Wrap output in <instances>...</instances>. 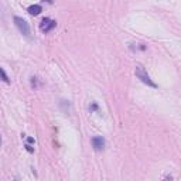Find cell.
Segmentation results:
<instances>
[{"label":"cell","instance_id":"6da1fadb","mask_svg":"<svg viewBox=\"0 0 181 181\" xmlns=\"http://www.w3.org/2000/svg\"><path fill=\"white\" fill-rule=\"evenodd\" d=\"M135 74H136V76L143 82V84H146L147 86H151V88H157V85L153 82V79L150 78V75L147 74V71L144 70L142 65H136V68H135Z\"/></svg>","mask_w":181,"mask_h":181},{"label":"cell","instance_id":"7a4b0ae2","mask_svg":"<svg viewBox=\"0 0 181 181\" xmlns=\"http://www.w3.org/2000/svg\"><path fill=\"white\" fill-rule=\"evenodd\" d=\"M13 21H14V24H16V27L19 28V31L23 34L24 37H27V38L31 37V30H30V26H28V23L26 20L19 17V16H16L13 19Z\"/></svg>","mask_w":181,"mask_h":181},{"label":"cell","instance_id":"3957f363","mask_svg":"<svg viewBox=\"0 0 181 181\" xmlns=\"http://www.w3.org/2000/svg\"><path fill=\"white\" fill-rule=\"evenodd\" d=\"M55 27H57V21H54V20H51V19H48V17L42 19V21L40 23V28H41L42 33H50L51 30H54Z\"/></svg>","mask_w":181,"mask_h":181},{"label":"cell","instance_id":"277c9868","mask_svg":"<svg viewBox=\"0 0 181 181\" xmlns=\"http://www.w3.org/2000/svg\"><path fill=\"white\" fill-rule=\"evenodd\" d=\"M92 146L95 150H103V147H105V139H103L102 136H95V137H92Z\"/></svg>","mask_w":181,"mask_h":181},{"label":"cell","instance_id":"5b68a950","mask_svg":"<svg viewBox=\"0 0 181 181\" xmlns=\"http://www.w3.org/2000/svg\"><path fill=\"white\" fill-rule=\"evenodd\" d=\"M27 11L31 14V16H38V14L42 11V7L40 5H31V6H28Z\"/></svg>","mask_w":181,"mask_h":181},{"label":"cell","instance_id":"8992f818","mask_svg":"<svg viewBox=\"0 0 181 181\" xmlns=\"http://www.w3.org/2000/svg\"><path fill=\"white\" fill-rule=\"evenodd\" d=\"M0 79H2L3 82H6V84H9L10 82L9 76H7V74H6V71L3 70V68H0Z\"/></svg>","mask_w":181,"mask_h":181},{"label":"cell","instance_id":"52a82bcc","mask_svg":"<svg viewBox=\"0 0 181 181\" xmlns=\"http://www.w3.org/2000/svg\"><path fill=\"white\" fill-rule=\"evenodd\" d=\"M26 149H27V151H30V153H33V151H34V149H33L30 144H26Z\"/></svg>","mask_w":181,"mask_h":181},{"label":"cell","instance_id":"ba28073f","mask_svg":"<svg viewBox=\"0 0 181 181\" xmlns=\"http://www.w3.org/2000/svg\"><path fill=\"white\" fill-rule=\"evenodd\" d=\"M27 142H28V143H34V139H33V137H28Z\"/></svg>","mask_w":181,"mask_h":181},{"label":"cell","instance_id":"9c48e42d","mask_svg":"<svg viewBox=\"0 0 181 181\" xmlns=\"http://www.w3.org/2000/svg\"><path fill=\"white\" fill-rule=\"evenodd\" d=\"M44 2H45V0H44ZM47 2H48V3H52V0H47Z\"/></svg>","mask_w":181,"mask_h":181},{"label":"cell","instance_id":"30bf717a","mask_svg":"<svg viewBox=\"0 0 181 181\" xmlns=\"http://www.w3.org/2000/svg\"><path fill=\"white\" fill-rule=\"evenodd\" d=\"M0 144H2V136H0Z\"/></svg>","mask_w":181,"mask_h":181}]
</instances>
